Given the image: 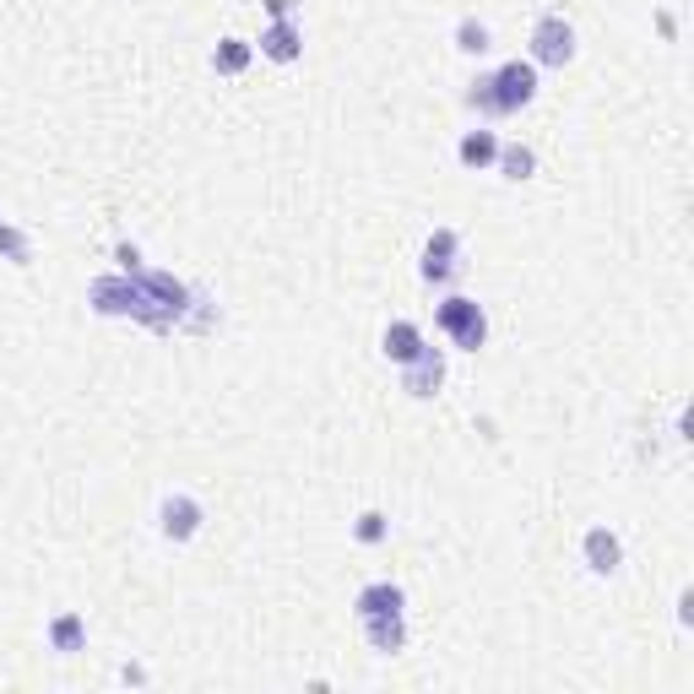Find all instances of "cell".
I'll list each match as a JSON object with an SVG mask.
<instances>
[{"label": "cell", "instance_id": "cell-11", "mask_svg": "<svg viewBox=\"0 0 694 694\" xmlns=\"http://www.w3.org/2000/svg\"><path fill=\"white\" fill-rule=\"evenodd\" d=\"M359 624H364L370 651H380V656H396L407 645V619L402 613H375V619H359Z\"/></svg>", "mask_w": 694, "mask_h": 694}, {"label": "cell", "instance_id": "cell-4", "mask_svg": "<svg viewBox=\"0 0 694 694\" xmlns=\"http://www.w3.org/2000/svg\"><path fill=\"white\" fill-rule=\"evenodd\" d=\"M575 61V28L559 11H543L532 28V65H569Z\"/></svg>", "mask_w": 694, "mask_h": 694}, {"label": "cell", "instance_id": "cell-13", "mask_svg": "<svg viewBox=\"0 0 694 694\" xmlns=\"http://www.w3.org/2000/svg\"><path fill=\"white\" fill-rule=\"evenodd\" d=\"M456 158H461V163H467V169H489V163H494V158H500V136H494V130H467V136H461V147H456Z\"/></svg>", "mask_w": 694, "mask_h": 694}, {"label": "cell", "instance_id": "cell-15", "mask_svg": "<svg viewBox=\"0 0 694 694\" xmlns=\"http://www.w3.org/2000/svg\"><path fill=\"white\" fill-rule=\"evenodd\" d=\"M250 55H255V44H245V39H223V44L212 50V65H217L223 76H239V71L250 65Z\"/></svg>", "mask_w": 694, "mask_h": 694}, {"label": "cell", "instance_id": "cell-9", "mask_svg": "<svg viewBox=\"0 0 694 694\" xmlns=\"http://www.w3.org/2000/svg\"><path fill=\"white\" fill-rule=\"evenodd\" d=\"M407 608V591L396 580H370L359 597H353V613L359 619H375V613H402Z\"/></svg>", "mask_w": 694, "mask_h": 694}, {"label": "cell", "instance_id": "cell-19", "mask_svg": "<svg viewBox=\"0 0 694 694\" xmlns=\"http://www.w3.org/2000/svg\"><path fill=\"white\" fill-rule=\"evenodd\" d=\"M385 532H391V521H385L380 510H364V515H359V526H353V537H359V543H370V548L385 543Z\"/></svg>", "mask_w": 694, "mask_h": 694}, {"label": "cell", "instance_id": "cell-7", "mask_svg": "<svg viewBox=\"0 0 694 694\" xmlns=\"http://www.w3.org/2000/svg\"><path fill=\"white\" fill-rule=\"evenodd\" d=\"M158 526H163V537L190 543V537L201 532V505H195L190 494H169V500H163V510H158Z\"/></svg>", "mask_w": 694, "mask_h": 694}, {"label": "cell", "instance_id": "cell-14", "mask_svg": "<svg viewBox=\"0 0 694 694\" xmlns=\"http://www.w3.org/2000/svg\"><path fill=\"white\" fill-rule=\"evenodd\" d=\"M50 645H55L61 656H76V651L87 645V624H82V613H61V619L50 624Z\"/></svg>", "mask_w": 694, "mask_h": 694}, {"label": "cell", "instance_id": "cell-20", "mask_svg": "<svg viewBox=\"0 0 694 694\" xmlns=\"http://www.w3.org/2000/svg\"><path fill=\"white\" fill-rule=\"evenodd\" d=\"M260 6H266V17H271V22H282V17H293V11H299V0H260Z\"/></svg>", "mask_w": 694, "mask_h": 694}, {"label": "cell", "instance_id": "cell-8", "mask_svg": "<svg viewBox=\"0 0 694 694\" xmlns=\"http://www.w3.org/2000/svg\"><path fill=\"white\" fill-rule=\"evenodd\" d=\"M580 554H586V565L597 569V575H613V569L624 565V543H619L608 526H591V532L580 537Z\"/></svg>", "mask_w": 694, "mask_h": 694}, {"label": "cell", "instance_id": "cell-18", "mask_svg": "<svg viewBox=\"0 0 694 694\" xmlns=\"http://www.w3.org/2000/svg\"><path fill=\"white\" fill-rule=\"evenodd\" d=\"M0 255H6L11 266H28V260H33V239H28L22 228H11V223H0Z\"/></svg>", "mask_w": 694, "mask_h": 694}, {"label": "cell", "instance_id": "cell-5", "mask_svg": "<svg viewBox=\"0 0 694 694\" xmlns=\"http://www.w3.org/2000/svg\"><path fill=\"white\" fill-rule=\"evenodd\" d=\"M456 255H461V234H456V228H435L429 245H424V260H418L424 282H445V277H456Z\"/></svg>", "mask_w": 694, "mask_h": 694}, {"label": "cell", "instance_id": "cell-12", "mask_svg": "<svg viewBox=\"0 0 694 694\" xmlns=\"http://www.w3.org/2000/svg\"><path fill=\"white\" fill-rule=\"evenodd\" d=\"M418 353H424V331L413 320H391L385 325V359L391 364H413Z\"/></svg>", "mask_w": 694, "mask_h": 694}, {"label": "cell", "instance_id": "cell-16", "mask_svg": "<svg viewBox=\"0 0 694 694\" xmlns=\"http://www.w3.org/2000/svg\"><path fill=\"white\" fill-rule=\"evenodd\" d=\"M494 163H500V174H505V180H532V169H537V152L515 141V147H500V158H494Z\"/></svg>", "mask_w": 694, "mask_h": 694}, {"label": "cell", "instance_id": "cell-2", "mask_svg": "<svg viewBox=\"0 0 694 694\" xmlns=\"http://www.w3.org/2000/svg\"><path fill=\"white\" fill-rule=\"evenodd\" d=\"M435 320H440V331L461 348V353H478L483 342H489V316H483V305L478 299H461V293H450L435 305Z\"/></svg>", "mask_w": 694, "mask_h": 694}, {"label": "cell", "instance_id": "cell-1", "mask_svg": "<svg viewBox=\"0 0 694 694\" xmlns=\"http://www.w3.org/2000/svg\"><path fill=\"white\" fill-rule=\"evenodd\" d=\"M87 299H93V310H104V316H136L141 325H152V331H174L163 310L130 282V277H98L93 288H87Z\"/></svg>", "mask_w": 694, "mask_h": 694}, {"label": "cell", "instance_id": "cell-10", "mask_svg": "<svg viewBox=\"0 0 694 694\" xmlns=\"http://www.w3.org/2000/svg\"><path fill=\"white\" fill-rule=\"evenodd\" d=\"M299 50H305V33H299L293 17H282V22H271V28L260 33V55H266V61L288 65V61H299Z\"/></svg>", "mask_w": 694, "mask_h": 694}, {"label": "cell", "instance_id": "cell-17", "mask_svg": "<svg viewBox=\"0 0 694 694\" xmlns=\"http://www.w3.org/2000/svg\"><path fill=\"white\" fill-rule=\"evenodd\" d=\"M456 50H461V55H483V50H489V28H483L478 17H461V22H456Z\"/></svg>", "mask_w": 694, "mask_h": 694}, {"label": "cell", "instance_id": "cell-6", "mask_svg": "<svg viewBox=\"0 0 694 694\" xmlns=\"http://www.w3.org/2000/svg\"><path fill=\"white\" fill-rule=\"evenodd\" d=\"M440 385H445V353L424 342V353H418L413 364H402V391H407V396H435Z\"/></svg>", "mask_w": 694, "mask_h": 694}, {"label": "cell", "instance_id": "cell-3", "mask_svg": "<svg viewBox=\"0 0 694 694\" xmlns=\"http://www.w3.org/2000/svg\"><path fill=\"white\" fill-rule=\"evenodd\" d=\"M489 93H494V109L515 115L537 98V65L532 61H505L500 71H489Z\"/></svg>", "mask_w": 694, "mask_h": 694}]
</instances>
